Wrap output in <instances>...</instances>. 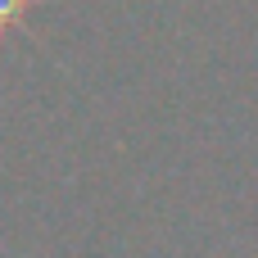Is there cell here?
<instances>
[{
  "label": "cell",
  "mask_w": 258,
  "mask_h": 258,
  "mask_svg": "<svg viewBox=\"0 0 258 258\" xmlns=\"http://www.w3.org/2000/svg\"><path fill=\"white\" fill-rule=\"evenodd\" d=\"M27 5H32V0H0V41L14 32V23L27 14Z\"/></svg>",
  "instance_id": "1"
}]
</instances>
